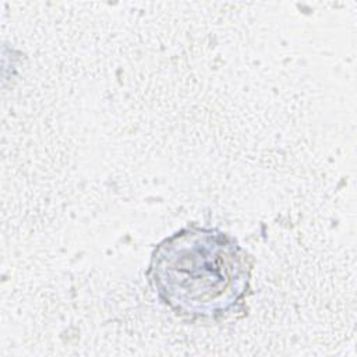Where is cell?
Masks as SVG:
<instances>
[{
  "mask_svg": "<svg viewBox=\"0 0 357 357\" xmlns=\"http://www.w3.org/2000/svg\"><path fill=\"white\" fill-rule=\"evenodd\" d=\"M252 268V257L234 237L192 223L153 248L145 275L176 317L212 324L244 311Z\"/></svg>",
  "mask_w": 357,
  "mask_h": 357,
  "instance_id": "1",
  "label": "cell"
}]
</instances>
